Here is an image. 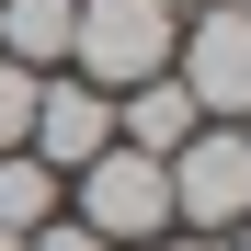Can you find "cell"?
Here are the masks:
<instances>
[{
  "label": "cell",
  "mask_w": 251,
  "mask_h": 251,
  "mask_svg": "<svg viewBox=\"0 0 251 251\" xmlns=\"http://www.w3.org/2000/svg\"><path fill=\"white\" fill-rule=\"evenodd\" d=\"M172 46H183V0H80V23H69V69L92 80V92L160 80Z\"/></svg>",
  "instance_id": "6da1fadb"
},
{
  "label": "cell",
  "mask_w": 251,
  "mask_h": 251,
  "mask_svg": "<svg viewBox=\"0 0 251 251\" xmlns=\"http://www.w3.org/2000/svg\"><path fill=\"white\" fill-rule=\"evenodd\" d=\"M69 205H80V228L114 240V251H149V240H172V160H149V149H103V160H80L69 172Z\"/></svg>",
  "instance_id": "7a4b0ae2"
},
{
  "label": "cell",
  "mask_w": 251,
  "mask_h": 251,
  "mask_svg": "<svg viewBox=\"0 0 251 251\" xmlns=\"http://www.w3.org/2000/svg\"><path fill=\"white\" fill-rule=\"evenodd\" d=\"M172 80L194 92L205 126H251V0H183Z\"/></svg>",
  "instance_id": "3957f363"
},
{
  "label": "cell",
  "mask_w": 251,
  "mask_h": 251,
  "mask_svg": "<svg viewBox=\"0 0 251 251\" xmlns=\"http://www.w3.org/2000/svg\"><path fill=\"white\" fill-rule=\"evenodd\" d=\"M240 217H251V126H194L172 149V228L228 240Z\"/></svg>",
  "instance_id": "277c9868"
},
{
  "label": "cell",
  "mask_w": 251,
  "mask_h": 251,
  "mask_svg": "<svg viewBox=\"0 0 251 251\" xmlns=\"http://www.w3.org/2000/svg\"><path fill=\"white\" fill-rule=\"evenodd\" d=\"M23 149L46 160V172L103 160V149H114V92H92L80 69H46V80H34V126H23Z\"/></svg>",
  "instance_id": "5b68a950"
},
{
  "label": "cell",
  "mask_w": 251,
  "mask_h": 251,
  "mask_svg": "<svg viewBox=\"0 0 251 251\" xmlns=\"http://www.w3.org/2000/svg\"><path fill=\"white\" fill-rule=\"evenodd\" d=\"M194 126H205V114H194V92H183L172 69H160V80H137V92H114V137H126V149H149V160H172Z\"/></svg>",
  "instance_id": "8992f818"
},
{
  "label": "cell",
  "mask_w": 251,
  "mask_h": 251,
  "mask_svg": "<svg viewBox=\"0 0 251 251\" xmlns=\"http://www.w3.org/2000/svg\"><path fill=\"white\" fill-rule=\"evenodd\" d=\"M69 23H80V0H0V57L12 69H69Z\"/></svg>",
  "instance_id": "52a82bcc"
},
{
  "label": "cell",
  "mask_w": 251,
  "mask_h": 251,
  "mask_svg": "<svg viewBox=\"0 0 251 251\" xmlns=\"http://www.w3.org/2000/svg\"><path fill=\"white\" fill-rule=\"evenodd\" d=\"M57 205H69V172H46L34 149H0V228H12V240H34Z\"/></svg>",
  "instance_id": "ba28073f"
},
{
  "label": "cell",
  "mask_w": 251,
  "mask_h": 251,
  "mask_svg": "<svg viewBox=\"0 0 251 251\" xmlns=\"http://www.w3.org/2000/svg\"><path fill=\"white\" fill-rule=\"evenodd\" d=\"M23 126H34V69L0 57V149H23Z\"/></svg>",
  "instance_id": "9c48e42d"
},
{
  "label": "cell",
  "mask_w": 251,
  "mask_h": 251,
  "mask_svg": "<svg viewBox=\"0 0 251 251\" xmlns=\"http://www.w3.org/2000/svg\"><path fill=\"white\" fill-rule=\"evenodd\" d=\"M23 251H114V240H92V228H80V217H46V228H34Z\"/></svg>",
  "instance_id": "30bf717a"
},
{
  "label": "cell",
  "mask_w": 251,
  "mask_h": 251,
  "mask_svg": "<svg viewBox=\"0 0 251 251\" xmlns=\"http://www.w3.org/2000/svg\"><path fill=\"white\" fill-rule=\"evenodd\" d=\"M149 251H228V240H194V228H183V240H149Z\"/></svg>",
  "instance_id": "8fae6325"
},
{
  "label": "cell",
  "mask_w": 251,
  "mask_h": 251,
  "mask_svg": "<svg viewBox=\"0 0 251 251\" xmlns=\"http://www.w3.org/2000/svg\"><path fill=\"white\" fill-rule=\"evenodd\" d=\"M228 251H251V217H240V228H228Z\"/></svg>",
  "instance_id": "7c38bea8"
},
{
  "label": "cell",
  "mask_w": 251,
  "mask_h": 251,
  "mask_svg": "<svg viewBox=\"0 0 251 251\" xmlns=\"http://www.w3.org/2000/svg\"><path fill=\"white\" fill-rule=\"evenodd\" d=\"M0 251H23V240H12V228H0Z\"/></svg>",
  "instance_id": "4fadbf2b"
}]
</instances>
